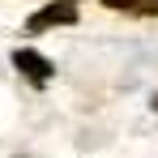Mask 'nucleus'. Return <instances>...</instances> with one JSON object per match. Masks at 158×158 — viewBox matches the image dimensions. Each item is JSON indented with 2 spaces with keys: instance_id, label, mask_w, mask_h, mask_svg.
Masks as SVG:
<instances>
[{
  "instance_id": "f257e3e1",
  "label": "nucleus",
  "mask_w": 158,
  "mask_h": 158,
  "mask_svg": "<svg viewBox=\"0 0 158 158\" xmlns=\"http://www.w3.org/2000/svg\"><path fill=\"white\" fill-rule=\"evenodd\" d=\"M73 22H77V4H69V0H52L47 9H39V13L26 22V30L39 34V30H47V26H73Z\"/></svg>"
},
{
  "instance_id": "7ed1b4c3",
  "label": "nucleus",
  "mask_w": 158,
  "mask_h": 158,
  "mask_svg": "<svg viewBox=\"0 0 158 158\" xmlns=\"http://www.w3.org/2000/svg\"><path fill=\"white\" fill-rule=\"evenodd\" d=\"M132 13H145V17H154V13H158V0H137V4H132Z\"/></svg>"
},
{
  "instance_id": "20e7f679",
  "label": "nucleus",
  "mask_w": 158,
  "mask_h": 158,
  "mask_svg": "<svg viewBox=\"0 0 158 158\" xmlns=\"http://www.w3.org/2000/svg\"><path fill=\"white\" fill-rule=\"evenodd\" d=\"M107 9H115V13H132V4H137V0H103Z\"/></svg>"
},
{
  "instance_id": "f03ea898",
  "label": "nucleus",
  "mask_w": 158,
  "mask_h": 158,
  "mask_svg": "<svg viewBox=\"0 0 158 158\" xmlns=\"http://www.w3.org/2000/svg\"><path fill=\"white\" fill-rule=\"evenodd\" d=\"M13 69H17L22 77H30L34 85H47L52 73H56L52 60H47V56H39V52H30V47H17V52H13Z\"/></svg>"
}]
</instances>
